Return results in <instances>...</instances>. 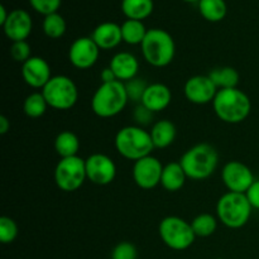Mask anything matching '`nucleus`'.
I'll return each mask as SVG.
<instances>
[{
	"instance_id": "1",
	"label": "nucleus",
	"mask_w": 259,
	"mask_h": 259,
	"mask_svg": "<svg viewBox=\"0 0 259 259\" xmlns=\"http://www.w3.org/2000/svg\"><path fill=\"white\" fill-rule=\"evenodd\" d=\"M212 108L220 120L228 124H239L249 116L252 103L247 94L238 88L218 90Z\"/></svg>"
},
{
	"instance_id": "2",
	"label": "nucleus",
	"mask_w": 259,
	"mask_h": 259,
	"mask_svg": "<svg viewBox=\"0 0 259 259\" xmlns=\"http://www.w3.org/2000/svg\"><path fill=\"white\" fill-rule=\"evenodd\" d=\"M187 179L202 181L211 176L219 164L218 151L207 143H199L187 149L180 158Z\"/></svg>"
},
{
	"instance_id": "3",
	"label": "nucleus",
	"mask_w": 259,
	"mask_h": 259,
	"mask_svg": "<svg viewBox=\"0 0 259 259\" xmlns=\"http://www.w3.org/2000/svg\"><path fill=\"white\" fill-rule=\"evenodd\" d=\"M129 98L121 81L101 83L91 99V110L103 119L114 118L125 109Z\"/></svg>"
},
{
	"instance_id": "4",
	"label": "nucleus",
	"mask_w": 259,
	"mask_h": 259,
	"mask_svg": "<svg viewBox=\"0 0 259 259\" xmlns=\"http://www.w3.org/2000/svg\"><path fill=\"white\" fill-rule=\"evenodd\" d=\"M114 144L121 157L134 162L151 156L154 149L151 133L139 125H128L119 129Z\"/></svg>"
},
{
	"instance_id": "5",
	"label": "nucleus",
	"mask_w": 259,
	"mask_h": 259,
	"mask_svg": "<svg viewBox=\"0 0 259 259\" xmlns=\"http://www.w3.org/2000/svg\"><path fill=\"white\" fill-rule=\"evenodd\" d=\"M141 47L143 58L153 67H166L174 61L176 55L174 38L167 30L161 28L148 29Z\"/></svg>"
},
{
	"instance_id": "6",
	"label": "nucleus",
	"mask_w": 259,
	"mask_h": 259,
	"mask_svg": "<svg viewBox=\"0 0 259 259\" xmlns=\"http://www.w3.org/2000/svg\"><path fill=\"white\" fill-rule=\"evenodd\" d=\"M252 205L245 194L228 191L217 202V217L229 229H240L252 215Z\"/></svg>"
},
{
	"instance_id": "7",
	"label": "nucleus",
	"mask_w": 259,
	"mask_h": 259,
	"mask_svg": "<svg viewBox=\"0 0 259 259\" xmlns=\"http://www.w3.org/2000/svg\"><path fill=\"white\" fill-rule=\"evenodd\" d=\"M48 106L56 110H68L78 100V90L72 78L65 75L52 76L40 90Z\"/></svg>"
},
{
	"instance_id": "8",
	"label": "nucleus",
	"mask_w": 259,
	"mask_h": 259,
	"mask_svg": "<svg viewBox=\"0 0 259 259\" xmlns=\"http://www.w3.org/2000/svg\"><path fill=\"white\" fill-rule=\"evenodd\" d=\"M158 233L162 242L172 250L177 252L189 249L196 239L191 223L180 217H167L162 219L159 223Z\"/></svg>"
},
{
	"instance_id": "9",
	"label": "nucleus",
	"mask_w": 259,
	"mask_h": 259,
	"mask_svg": "<svg viewBox=\"0 0 259 259\" xmlns=\"http://www.w3.org/2000/svg\"><path fill=\"white\" fill-rule=\"evenodd\" d=\"M85 180H88L85 159L78 156L60 159L55 168V182L61 191H77Z\"/></svg>"
},
{
	"instance_id": "10",
	"label": "nucleus",
	"mask_w": 259,
	"mask_h": 259,
	"mask_svg": "<svg viewBox=\"0 0 259 259\" xmlns=\"http://www.w3.org/2000/svg\"><path fill=\"white\" fill-rule=\"evenodd\" d=\"M223 184L230 192L245 194L255 181L252 169L239 161H229L222 171Z\"/></svg>"
},
{
	"instance_id": "11",
	"label": "nucleus",
	"mask_w": 259,
	"mask_h": 259,
	"mask_svg": "<svg viewBox=\"0 0 259 259\" xmlns=\"http://www.w3.org/2000/svg\"><path fill=\"white\" fill-rule=\"evenodd\" d=\"M162 171L163 166L161 161L151 154L134 162L132 176L137 186L143 190H152L161 185Z\"/></svg>"
},
{
	"instance_id": "12",
	"label": "nucleus",
	"mask_w": 259,
	"mask_h": 259,
	"mask_svg": "<svg viewBox=\"0 0 259 259\" xmlns=\"http://www.w3.org/2000/svg\"><path fill=\"white\" fill-rule=\"evenodd\" d=\"M86 176L98 186H106L115 180L116 166L113 159L103 153H94L85 159Z\"/></svg>"
},
{
	"instance_id": "13",
	"label": "nucleus",
	"mask_w": 259,
	"mask_h": 259,
	"mask_svg": "<svg viewBox=\"0 0 259 259\" xmlns=\"http://www.w3.org/2000/svg\"><path fill=\"white\" fill-rule=\"evenodd\" d=\"M100 48L91 37H80L72 42L68 50V60L78 70L91 68L99 60Z\"/></svg>"
},
{
	"instance_id": "14",
	"label": "nucleus",
	"mask_w": 259,
	"mask_h": 259,
	"mask_svg": "<svg viewBox=\"0 0 259 259\" xmlns=\"http://www.w3.org/2000/svg\"><path fill=\"white\" fill-rule=\"evenodd\" d=\"M184 93L190 103L205 105L214 101L218 94V88L214 85L209 75H196L186 81Z\"/></svg>"
},
{
	"instance_id": "15",
	"label": "nucleus",
	"mask_w": 259,
	"mask_h": 259,
	"mask_svg": "<svg viewBox=\"0 0 259 259\" xmlns=\"http://www.w3.org/2000/svg\"><path fill=\"white\" fill-rule=\"evenodd\" d=\"M22 77L28 86L33 89H43L52 78L51 66L47 61L38 56H32L22 65Z\"/></svg>"
},
{
	"instance_id": "16",
	"label": "nucleus",
	"mask_w": 259,
	"mask_h": 259,
	"mask_svg": "<svg viewBox=\"0 0 259 259\" xmlns=\"http://www.w3.org/2000/svg\"><path fill=\"white\" fill-rule=\"evenodd\" d=\"M32 18L27 10L15 9L9 13L7 22L4 23V33L12 42L27 40L32 32Z\"/></svg>"
},
{
	"instance_id": "17",
	"label": "nucleus",
	"mask_w": 259,
	"mask_h": 259,
	"mask_svg": "<svg viewBox=\"0 0 259 259\" xmlns=\"http://www.w3.org/2000/svg\"><path fill=\"white\" fill-rule=\"evenodd\" d=\"M172 101V93L164 83L154 82L147 86L141 104L152 113H159L169 106Z\"/></svg>"
},
{
	"instance_id": "18",
	"label": "nucleus",
	"mask_w": 259,
	"mask_h": 259,
	"mask_svg": "<svg viewBox=\"0 0 259 259\" xmlns=\"http://www.w3.org/2000/svg\"><path fill=\"white\" fill-rule=\"evenodd\" d=\"M109 67L113 70L116 80L126 82L137 77L139 70V62L134 55L131 52H119L113 56Z\"/></svg>"
},
{
	"instance_id": "19",
	"label": "nucleus",
	"mask_w": 259,
	"mask_h": 259,
	"mask_svg": "<svg viewBox=\"0 0 259 259\" xmlns=\"http://www.w3.org/2000/svg\"><path fill=\"white\" fill-rule=\"evenodd\" d=\"M91 38L100 50L108 51L118 47L123 40L121 27L113 22H104L94 29Z\"/></svg>"
},
{
	"instance_id": "20",
	"label": "nucleus",
	"mask_w": 259,
	"mask_h": 259,
	"mask_svg": "<svg viewBox=\"0 0 259 259\" xmlns=\"http://www.w3.org/2000/svg\"><path fill=\"white\" fill-rule=\"evenodd\" d=\"M151 137L153 141L154 148L163 149L171 146L176 139V125L168 119H162V120L156 121L152 125Z\"/></svg>"
},
{
	"instance_id": "21",
	"label": "nucleus",
	"mask_w": 259,
	"mask_h": 259,
	"mask_svg": "<svg viewBox=\"0 0 259 259\" xmlns=\"http://www.w3.org/2000/svg\"><path fill=\"white\" fill-rule=\"evenodd\" d=\"M186 174L180 162H171L163 166L161 177V186L168 192L180 191L186 182Z\"/></svg>"
},
{
	"instance_id": "22",
	"label": "nucleus",
	"mask_w": 259,
	"mask_h": 259,
	"mask_svg": "<svg viewBox=\"0 0 259 259\" xmlns=\"http://www.w3.org/2000/svg\"><path fill=\"white\" fill-rule=\"evenodd\" d=\"M55 149L61 158L75 157L80 151V139L72 132L63 131L56 137Z\"/></svg>"
},
{
	"instance_id": "23",
	"label": "nucleus",
	"mask_w": 259,
	"mask_h": 259,
	"mask_svg": "<svg viewBox=\"0 0 259 259\" xmlns=\"http://www.w3.org/2000/svg\"><path fill=\"white\" fill-rule=\"evenodd\" d=\"M209 77L217 86L218 90L223 89H234L239 83V72L234 67L224 66V67L214 68L209 73Z\"/></svg>"
},
{
	"instance_id": "24",
	"label": "nucleus",
	"mask_w": 259,
	"mask_h": 259,
	"mask_svg": "<svg viewBox=\"0 0 259 259\" xmlns=\"http://www.w3.org/2000/svg\"><path fill=\"white\" fill-rule=\"evenodd\" d=\"M121 10L128 19L143 20L153 12V0H123Z\"/></svg>"
},
{
	"instance_id": "25",
	"label": "nucleus",
	"mask_w": 259,
	"mask_h": 259,
	"mask_svg": "<svg viewBox=\"0 0 259 259\" xmlns=\"http://www.w3.org/2000/svg\"><path fill=\"white\" fill-rule=\"evenodd\" d=\"M121 27V37H123V42L128 43V45L136 46L142 45V42L146 38L147 32L144 24L142 20H134V19H126Z\"/></svg>"
},
{
	"instance_id": "26",
	"label": "nucleus",
	"mask_w": 259,
	"mask_h": 259,
	"mask_svg": "<svg viewBox=\"0 0 259 259\" xmlns=\"http://www.w3.org/2000/svg\"><path fill=\"white\" fill-rule=\"evenodd\" d=\"M199 10L209 22H220L227 15V4L224 0H200Z\"/></svg>"
},
{
	"instance_id": "27",
	"label": "nucleus",
	"mask_w": 259,
	"mask_h": 259,
	"mask_svg": "<svg viewBox=\"0 0 259 259\" xmlns=\"http://www.w3.org/2000/svg\"><path fill=\"white\" fill-rule=\"evenodd\" d=\"M192 230L196 238H207L215 233L218 228V219L212 214L204 212L195 218L191 222Z\"/></svg>"
},
{
	"instance_id": "28",
	"label": "nucleus",
	"mask_w": 259,
	"mask_h": 259,
	"mask_svg": "<svg viewBox=\"0 0 259 259\" xmlns=\"http://www.w3.org/2000/svg\"><path fill=\"white\" fill-rule=\"evenodd\" d=\"M48 108V104L46 101L42 93H32L25 98L23 103V111L29 118H40L45 115L46 110Z\"/></svg>"
},
{
	"instance_id": "29",
	"label": "nucleus",
	"mask_w": 259,
	"mask_h": 259,
	"mask_svg": "<svg viewBox=\"0 0 259 259\" xmlns=\"http://www.w3.org/2000/svg\"><path fill=\"white\" fill-rule=\"evenodd\" d=\"M66 22L63 17L58 13H52L50 15H46L43 20V32L48 38L57 39L61 38L66 33Z\"/></svg>"
},
{
	"instance_id": "30",
	"label": "nucleus",
	"mask_w": 259,
	"mask_h": 259,
	"mask_svg": "<svg viewBox=\"0 0 259 259\" xmlns=\"http://www.w3.org/2000/svg\"><path fill=\"white\" fill-rule=\"evenodd\" d=\"M18 233H19L18 225L12 218H0V242L3 244H10L14 242L18 237Z\"/></svg>"
},
{
	"instance_id": "31",
	"label": "nucleus",
	"mask_w": 259,
	"mask_h": 259,
	"mask_svg": "<svg viewBox=\"0 0 259 259\" xmlns=\"http://www.w3.org/2000/svg\"><path fill=\"white\" fill-rule=\"evenodd\" d=\"M10 56L15 62H20L23 65L32 57V48L27 40L13 42L10 47Z\"/></svg>"
},
{
	"instance_id": "32",
	"label": "nucleus",
	"mask_w": 259,
	"mask_h": 259,
	"mask_svg": "<svg viewBox=\"0 0 259 259\" xmlns=\"http://www.w3.org/2000/svg\"><path fill=\"white\" fill-rule=\"evenodd\" d=\"M126 89V94H128L129 100H133L136 103H141L142 98H143V94L147 89V83L144 81H142V78H133V80H129L126 82H124Z\"/></svg>"
},
{
	"instance_id": "33",
	"label": "nucleus",
	"mask_w": 259,
	"mask_h": 259,
	"mask_svg": "<svg viewBox=\"0 0 259 259\" xmlns=\"http://www.w3.org/2000/svg\"><path fill=\"white\" fill-rule=\"evenodd\" d=\"M138 250L136 245L129 242H120L114 247L111 252V259H137Z\"/></svg>"
},
{
	"instance_id": "34",
	"label": "nucleus",
	"mask_w": 259,
	"mask_h": 259,
	"mask_svg": "<svg viewBox=\"0 0 259 259\" xmlns=\"http://www.w3.org/2000/svg\"><path fill=\"white\" fill-rule=\"evenodd\" d=\"M29 3L33 9L37 10L45 17L52 14V13H57L61 5V0H29Z\"/></svg>"
},
{
	"instance_id": "35",
	"label": "nucleus",
	"mask_w": 259,
	"mask_h": 259,
	"mask_svg": "<svg viewBox=\"0 0 259 259\" xmlns=\"http://www.w3.org/2000/svg\"><path fill=\"white\" fill-rule=\"evenodd\" d=\"M153 114L154 113H152L151 110H148L146 106L139 104V105L136 108V111H134V119H136L137 123L139 124V126L147 125V124L151 123L152 119H153Z\"/></svg>"
},
{
	"instance_id": "36",
	"label": "nucleus",
	"mask_w": 259,
	"mask_h": 259,
	"mask_svg": "<svg viewBox=\"0 0 259 259\" xmlns=\"http://www.w3.org/2000/svg\"><path fill=\"white\" fill-rule=\"evenodd\" d=\"M245 196H247L248 201L252 205L253 209L259 210V180H255L253 182L252 186L245 192Z\"/></svg>"
},
{
	"instance_id": "37",
	"label": "nucleus",
	"mask_w": 259,
	"mask_h": 259,
	"mask_svg": "<svg viewBox=\"0 0 259 259\" xmlns=\"http://www.w3.org/2000/svg\"><path fill=\"white\" fill-rule=\"evenodd\" d=\"M100 80L101 83H106V82H113V81H118L116 80L115 75H114L113 70L110 67H105L103 68V71L100 72Z\"/></svg>"
},
{
	"instance_id": "38",
	"label": "nucleus",
	"mask_w": 259,
	"mask_h": 259,
	"mask_svg": "<svg viewBox=\"0 0 259 259\" xmlns=\"http://www.w3.org/2000/svg\"><path fill=\"white\" fill-rule=\"evenodd\" d=\"M10 131V121L5 115H0V134H7Z\"/></svg>"
},
{
	"instance_id": "39",
	"label": "nucleus",
	"mask_w": 259,
	"mask_h": 259,
	"mask_svg": "<svg viewBox=\"0 0 259 259\" xmlns=\"http://www.w3.org/2000/svg\"><path fill=\"white\" fill-rule=\"evenodd\" d=\"M8 17H9V13L7 12L4 5H0V24L4 25V23L7 22Z\"/></svg>"
},
{
	"instance_id": "40",
	"label": "nucleus",
	"mask_w": 259,
	"mask_h": 259,
	"mask_svg": "<svg viewBox=\"0 0 259 259\" xmlns=\"http://www.w3.org/2000/svg\"><path fill=\"white\" fill-rule=\"evenodd\" d=\"M185 2H190V3H194V2H200V0H185Z\"/></svg>"
},
{
	"instance_id": "41",
	"label": "nucleus",
	"mask_w": 259,
	"mask_h": 259,
	"mask_svg": "<svg viewBox=\"0 0 259 259\" xmlns=\"http://www.w3.org/2000/svg\"><path fill=\"white\" fill-rule=\"evenodd\" d=\"M217 259H223V258H217Z\"/></svg>"
}]
</instances>
